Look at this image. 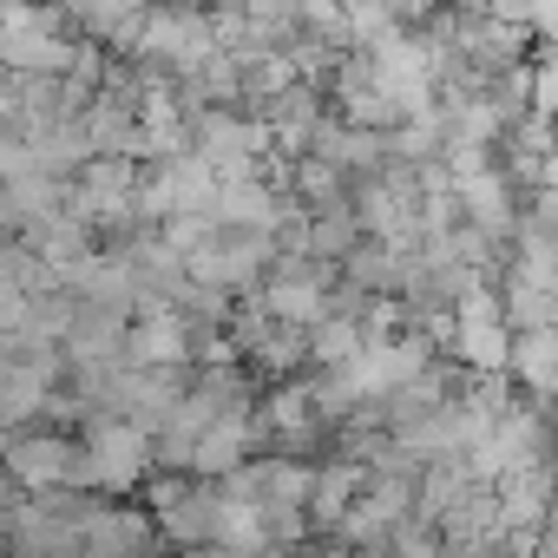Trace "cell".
Segmentation results:
<instances>
[{"instance_id":"cell-1","label":"cell","mask_w":558,"mask_h":558,"mask_svg":"<svg viewBox=\"0 0 558 558\" xmlns=\"http://www.w3.org/2000/svg\"><path fill=\"white\" fill-rule=\"evenodd\" d=\"M538 558H558V519H551V525L538 532Z\"/></svg>"}]
</instances>
